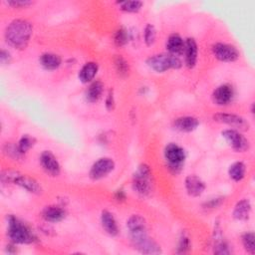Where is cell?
<instances>
[{
	"instance_id": "10",
	"label": "cell",
	"mask_w": 255,
	"mask_h": 255,
	"mask_svg": "<svg viewBox=\"0 0 255 255\" xmlns=\"http://www.w3.org/2000/svg\"><path fill=\"white\" fill-rule=\"evenodd\" d=\"M212 53L216 59L222 62H234L239 58L236 47L227 43H215L212 46Z\"/></svg>"
},
{
	"instance_id": "33",
	"label": "cell",
	"mask_w": 255,
	"mask_h": 255,
	"mask_svg": "<svg viewBox=\"0 0 255 255\" xmlns=\"http://www.w3.org/2000/svg\"><path fill=\"white\" fill-rule=\"evenodd\" d=\"M190 249V241L188 236L185 234H182L179 242H178V247H177V253H185Z\"/></svg>"
},
{
	"instance_id": "23",
	"label": "cell",
	"mask_w": 255,
	"mask_h": 255,
	"mask_svg": "<svg viewBox=\"0 0 255 255\" xmlns=\"http://www.w3.org/2000/svg\"><path fill=\"white\" fill-rule=\"evenodd\" d=\"M99 70V66L96 62H88L86 63L81 70L79 71V80L82 83H90L94 80Z\"/></svg>"
},
{
	"instance_id": "4",
	"label": "cell",
	"mask_w": 255,
	"mask_h": 255,
	"mask_svg": "<svg viewBox=\"0 0 255 255\" xmlns=\"http://www.w3.org/2000/svg\"><path fill=\"white\" fill-rule=\"evenodd\" d=\"M152 173L147 164L138 165L132 176L131 187L134 192L141 196H146L150 193L152 187Z\"/></svg>"
},
{
	"instance_id": "24",
	"label": "cell",
	"mask_w": 255,
	"mask_h": 255,
	"mask_svg": "<svg viewBox=\"0 0 255 255\" xmlns=\"http://www.w3.org/2000/svg\"><path fill=\"white\" fill-rule=\"evenodd\" d=\"M41 66L49 71L58 69L62 64V59L59 55L55 53H44L40 57Z\"/></svg>"
},
{
	"instance_id": "34",
	"label": "cell",
	"mask_w": 255,
	"mask_h": 255,
	"mask_svg": "<svg viewBox=\"0 0 255 255\" xmlns=\"http://www.w3.org/2000/svg\"><path fill=\"white\" fill-rule=\"evenodd\" d=\"M6 3L9 6H12L14 8H26L33 4V2L29 0H12V1H7Z\"/></svg>"
},
{
	"instance_id": "5",
	"label": "cell",
	"mask_w": 255,
	"mask_h": 255,
	"mask_svg": "<svg viewBox=\"0 0 255 255\" xmlns=\"http://www.w3.org/2000/svg\"><path fill=\"white\" fill-rule=\"evenodd\" d=\"M147 66L157 73H163L169 69H178L181 67L182 62L179 56L171 55L169 53L155 54L147 58Z\"/></svg>"
},
{
	"instance_id": "12",
	"label": "cell",
	"mask_w": 255,
	"mask_h": 255,
	"mask_svg": "<svg viewBox=\"0 0 255 255\" xmlns=\"http://www.w3.org/2000/svg\"><path fill=\"white\" fill-rule=\"evenodd\" d=\"M234 97V90L229 84L218 86L212 93V101L217 106H226L230 104Z\"/></svg>"
},
{
	"instance_id": "15",
	"label": "cell",
	"mask_w": 255,
	"mask_h": 255,
	"mask_svg": "<svg viewBox=\"0 0 255 255\" xmlns=\"http://www.w3.org/2000/svg\"><path fill=\"white\" fill-rule=\"evenodd\" d=\"M173 128L181 132H190L196 129L199 126V120L192 116L179 117L173 121Z\"/></svg>"
},
{
	"instance_id": "8",
	"label": "cell",
	"mask_w": 255,
	"mask_h": 255,
	"mask_svg": "<svg viewBox=\"0 0 255 255\" xmlns=\"http://www.w3.org/2000/svg\"><path fill=\"white\" fill-rule=\"evenodd\" d=\"M227 143L237 152H243L249 148V140L238 130L234 128H227L221 132Z\"/></svg>"
},
{
	"instance_id": "27",
	"label": "cell",
	"mask_w": 255,
	"mask_h": 255,
	"mask_svg": "<svg viewBox=\"0 0 255 255\" xmlns=\"http://www.w3.org/2000/svg\"><path fill=\"white\" fill-rule=\"evenodd\" d=\"M128 39H129L128 31L124 27L119 28L114 34V42L118 47H123L127 45L128 42Z\"/></svg>"
},
{
	"instance_id": "18",
	"label": "cell",
	"mask_w": 255,
	"mask_h": 255,
	"mask_svg": "<svg viewBox=\"0 0 255 255\" xmlns=\"http://www.w3.org/2000/svg\"><path fill=\"white\" fill-rule=\"evenodd\" d=\"M134 248L143 254H160V246L149 236L144 237L143 239L132 243Z\"/></svg>"
},
{
	"instance_id": "3",
	"label": "cell",
	"mask_w": 255,
	"mask_h": 255,
	"mask_svg": "<svg viewBox=\"0 0 255 255\" xmlns=\"http://www.w3.org/2000/svg\"><path fill=\"white\" fill-rule=\"evenodd\" d=\"M1 181L2 183H14L31 193L39 194L42 192L41 184L35 178L27 174H22L18 171H13V170L2 171Z\"/></svg>"
},
{
	"instance_id": "2",
	"label": "cell",
	"mask_w": 255,
	"mask_h": 255,
	"mask_svg": "<svg viewBox=\"0 0 255 255\" xmlns=\"http://www.w3.org/2000/svg\"><path fill=\"white\" fill-rule=\"evenodd\" d=\"M7 234L13 244H29L35 241L36 236L27 224L14 215H9Z\"/></svg>"
},
{
	"instance_id": "7",
	"label": "cell",
	"mask_w": 255,
	"mask_h": 255,
	"mask_svg": "<svg viewBox=\"0 0 255 255\" xmlns=\"http://www.w3.org/2000/svg\"><path fill=\"white\" fill-rule=\"evenodd\" d=\"M127 227L129 232V236L131 242H137L147 235V228L146 222L142 216L139 214H132L127 220Z\"/></svg>"
},
{
	"instance_id": "9",
	"label": "cell",
	"mask_w": 255,
	"mask_h": 255,
	"mask_svg": "<svg viewBox=\"0 0 255 255\" xmlns=\"http://www.w3.org/2000/svg\"><path fill=\"white\" fill-rule=\"evenodd\" d=\"M115 168V161L110 157L99 158L91 166L89 175L94 180H99L110 174Z\"/></svg>"
},
{
	"instance_id": "36",
	"label": "cell",
	"mask_w": 255,
	"mask_h": 255,
	"mask_svg": "<svg viewBox=\"0 0 255 255\" xmlns=\"http://www.w3.org/2000/svg\"><path fill=\"white\" fill-rule=\"evenodd\" d=\"M222 200H223V199H222L221 197L212 198V199L206 201L203 206H204L205 208H214V207H217L218 205H220L221 202H222Z\"/></svg>"
},
{
	"instance_id": "31",
	"label": "cell",
	"mask_w": 255,
	"mask_h": 255,
	"mask_svg": "<svg viewBox=\"0 0 255 255\" xmlns=\"http://www.w3.org/2000/svg\"><path fill=\"white\" fill-rule=\"evenodd\" d=\"M116 69L118 71L119 74L121 75H127L128 73V63L126 61V59H124L121 55H118L115 60H114Z\"/></svg>"
},
{
	"instance_id": "22",
	"label": "cell",
	"mask_w": 255,
	"mask_h": 255,
	"mask_svg": "<svg viewBox=\"0 0 255 255\" xmlns=\"http://www.w3.org/2000/svg\"><path fill=\"white\" fill-rule=\"evenodd\" d=\"M250 212H251V203L248 199L244 198L235 204L232 214L236 220L244 221L249 218Z\"/></svg>"
},
{
	"instance_id": "16",
	"label": "cell",
	"mask_w": 255,
	"mask_h": 255,
	"mask_svg": "<svg viewBox=\"0 0 255 255\" xmlns=\"http://www.w3.org/2000/svg\"><path fill=\"white\" fill-rule=\"evenodd\" d=\"M183 54H184L185 65L188 68H193L196 65L197 54H198L197 43L193 38H187L185 40Z\"/></svg>"
},
{
	"instance_id": "11",
	"label": "cell",
	"mask_w": 255,
	"mask_h": 255,
	"mask_svg": "<svg viewBox=\"0 0 255 255\" xmlns=\"http://www.w3.org/2000/svg\"><path fill=\"white\" fill-rule=\"evenodd\" d=\"M213 121L220 124L228 125L234 128V129H248L249 128L248 122L241 116L235 114L217 113L213 116Z\"/></svg>"
},
{
	"instance_id": "32",
	"label": "cell",
	"mask_w": 255,
	"mask_h": 255,
	"mask_svg": "<svg viewBox=\"0 0 255 255\" xmlns=\"http://www.w3.org/2000/svg\"><path fill=\"white\" fill-rule=\"evenodd\" d=\"M4 152H5L7 155H9L10 157H12L13 159L22 158V156L24 155V154L20 151L18 145H15V144H13V143H7V144L5 145V147H4Z\"/></svg>"
},
{
	"instance_id": "30",
	"label": "cell",
	"mask_w": 255,
	"mask_h": 255,
	"mask_svg": "<svg viewBox=\"0 0 255 255\" xmlns=\"http://www.w3.org/2000/svg\"><path fill=\"white\" fill-rule=\"evenodd\" d=\"M156 30L153 25L146 24L143 29V41L147 46H151L155 42Z\"/></svg>"
},
{
	"instance_id": "19",
	"label": "cell",
	"mask_w": 255,
	"mask_h": 255,
	"mask_svg": "<svg viewBox=\"0 0 255 255\" xmlns=\"http://www.w3.org/2000/svg\"><path fill=\"white\" fill-rule=\"evenodd\" d=\"M101 225L103 229L111 236H116L119 233V226L117 220L112 212L103 210L101 213Z\"/></svg>"
},
{
	"instance_id": "28",
	"label": "cell",
	"mask_w": 255,
	"mask_h": 255,
	"mask_svg": "<svg viewBox=\"0 0 255 255\" xmlns=\"http://www.w3.org/2000/svg\"><path fill=\"white\" fill-rule=\"evenodd\" d=\"M36 142V139L34 136L30 135V134H23L19 141H18V147L20 149V151L25 154L31 147H33V145L35 144Z\"/></svg>"
},
{
	"instance_id": "13",
	"label": "cell",
	"mask_w": 255,
	"mask_h": 255,
	"mask_svg": "<svg viewBox=\"0 0 255 255\" xmlns=\"http://www.w3.org/2000/svg\"><path fill=\"white\" fill-rule=\"evenodd\" d=\"M40 164L43 169L51 174L52 176H57L61 171L60 163L54 153L50 150H44L40 155Z\"/></svg>"
},
{
	"instance_id": "14",
	"label": "cell",
	"mask_w": 255,
	"mask_h": 255,
	"mask_svg": "<svg viewBox=\"0 0 255 255\" xmlns=\"http://www.w3.org/2000/svg\"><path fill=\"white\" fill-rule=\"evenodd\" d=\"M184 186L187 194L192 197H197L201 195L206 187L204 181L196 175L186 176L184 180Z\"/></svg>"
},
{
	"instance_id": "17",
	"label": "cell",
	"mask_w": 255,
	"mask_h": 255,
	"mask_svg": "<svg viewBox=\"0 0 255 255\" xmlns=\"http://www.w3.org/2000/svg\"><path fill=\"white\" fill-rule=\"evenodd\" d=\"M42 217L47 222L56 223L62 221L66 217V211L62 206L49 205L42 210Z\"/></svg>"
},
{
	"instance_id": "26",
	"label": "cell",
	"mask_w": 255,
	"mask_h": 255,
	"mask_svg": "<svg viewBox=\"0 0 255 255\" xmlns=\"http://www.w3.org/2000/svg\"><path fill=\"white\" fill-rule=\"evenodd\" d=\"M241 239H242V244H243L245 251L249 254H254L255 253V243H254L255 235H254V233L252 231L245 232L242 235Z\"/></svg>"
},
{
	"instance_id": "37",
	"label": "cell",
	"mask_w": 255,
	"mask_h": 255,
	"mask_svg": "<svg viewBox=\"0 0 255 255\" xmlns=\"http://www.w3.org/2000/svg\"><path fill=\"white\" fill-rule=\"evenodd\" d=\"M0 62L3 65H7L11 62V54L5 49H2L0 52Z\"/></svg>"
},
{
	"instance_id": "35",
	"label": "cell",
	"mask_w": 255,
	"mask_h": 255,
	"mask_svg": "<svg viewBox=\"0 0 255 255\" xmlns=\"http://www.w3.org/2000/svg\"><path fill=\"white\" fill-rule=\"evenodd\" d=\"M106 108L108 111H112L115 108V98H114V94L113 91L110 90L107 99H106Z\"/></svg>"
},
{
	"instance_id": "21",
	"label": "cell",
	"mask_w": 255,
	"mask_h": 255,
	"mask_svg": "<svg viewBox=\"0 0 255 255\" xmlns=\"http://www.w3.org/2000/svg\"><path fill=\"white\" fill-rule=\"evenodd\" d=\"M104 92V84L101 81L92 82L85 92V99L89 103L98 102Z\"/></svg>"
},
{
	"instance_id": "6",
	"label": "cell",
	"mask_w": 255,
	"mask_h": 255,
	"mask_svg": "<svg viewBox=\"0 0 255 255\" xmlns=\"http://www.w3.org/2000/svg\"><path fill=\"white\" fill-rule=\"evenodd\" d=\"M164 158L168 168L173 172H178L185 160L184 149L176 143H168L164 148Z\"/></svg>"
},
{
	"instance_id": "38",
	"label": "cell",
	"mask_w": 255,
	"mask_h": 255,
	"mask_svg": "<svg viewBox=\"0 0 255 255\" xmlns=\"http://www.w3.org/2000/svg\"><path fill=\"white\" fill-rule=\"evenodd\" d=\"M126 198V194H125V191L124 190H118L116 192V199L117 200H124Z\"/></svg>"
},
{
	"instance_id": "25",
	"label": "cell",
	"mask_w": 255,
	"mask_h": 255,
	"mask_svg": "<svg viewBox=\"0 0 255 255\" xmlns=\"http://www.w3.org/2000/svg\"><path fill=\"white\" fill-rule=\"evenodd\" d=\"M246 172V165L242 161L233 162L228 168L229 177L234 181H240L244 178Z\"/></svg>"
},
{
	"instance_id": "1",
	"label": "cell",
	"mask_w": 255,
	"mask_h": 255,
	"mask_svg": "<svg viewBox=\"0 0 255 255\" xmlns=\"http://www.w3.org/2000/svg\"><path fill=\"white\" fill-rule=\"evenodd\" d=\"M33 32L30 22L24 19H15L6 27L5 40L6 42L19 50H23L29 44Z\"/></svg>"
},
{
	"instance_id": "29",
	"label": "cell",
	"mask_w": 255,
	"mask_h": 255,
	"mask_svg": "<svg viewBox=\"0 0 255 255\" xmlns=\"http://www.w3.org/2000/svg\"><path fill=\"white\" fill-rule=\"evenodd\" d=\"M121 10L125 11V12H128V13H134L140 10L141 6H142V2L141 1H137V0H132V1H124V2H120L119 3Z\"/></svg>"
},
{
	"instance_id": "20",
	"label": "cell",
	"mask_w": 255,
	"mask_h": 255,
	"mask_svg": "<svg viewBox=\"0 0 255 255\" xmlns=\"http://www.w3.org/2000/svg\"><path fill=\"white\" fill-rule=\"evenodd\" d=\"M184 45L185 40L182 39V37L178 34H171L168 36L166 40V50L169 54L179 56L183 54L184 51Z\"/></svg>"
}]
</instances>
